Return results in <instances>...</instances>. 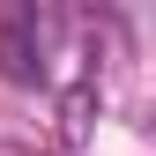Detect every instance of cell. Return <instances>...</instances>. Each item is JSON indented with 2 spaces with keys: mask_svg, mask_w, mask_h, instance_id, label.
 <instances>
[{
  "mask_svg": "<svg viewBox=\"0 0 156 156\" xmlns=\"http://www.w3.org/2000/svg\"><path fill=\"white\" fill-rule=\"evenodd\" d=\"M0 74L8 82H52V0H8L0 15Z\"/></svg>",
  "mask_w": 156,
  "mask_h": 156,
  "instance_id": "1",
  "label": "cell"
}]
</instances>
